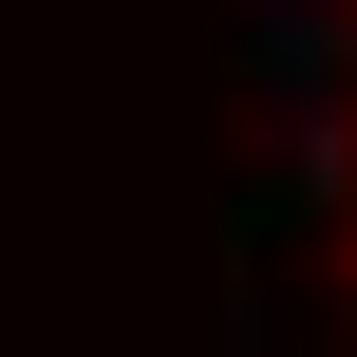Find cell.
<instances>
[{
	"instance_id": "cell-1",
	"label": "cell",
	"mask_w": 357,
	"mask_h": 357,
	"mask_svg": "<svg viewBox=\"0 0 357 357\" xmlns=\"http://www.w3.org/2000/svg\"><path fill=\"white\" fill-rule=\"evenodd\" d=\"M301 226H320V282L357 320V0H339V56L301 75Z\"/></svg>"
}]
</instances>
